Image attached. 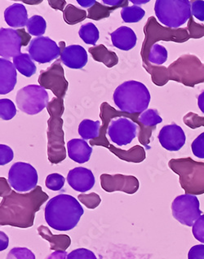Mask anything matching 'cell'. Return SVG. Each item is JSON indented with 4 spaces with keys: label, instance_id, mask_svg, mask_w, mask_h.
I'll return each mask as SVG.
<instances>
[{
    "label": "cell",
    "instance_id": "9a60e30c",
    "mask_svg": "<svg viewBox=\"0 0 204 259\" xmlns=\"http://www.w3.org/2000/svg\"><path fill=\"white\" fill-rule=\"evenodd\" d=\"M158 138L162 148L171 152L179 151L186 141L183 129L175 123L165 125L160 131Z\"/></svg>",
    "mask_w": 204,
    "mask_h": 259
},
{
    "label": "cell",
    "instance_id": "74e56055",
    "mask_svg": "<svg viewBox=\"0 0 204 259\" xmlns=\"http://www.w3.org/2000/svg\"><path fill=\"white\" fill-rule=\"evenodd\" d=\"M191 150L196 157L204 159V132L193 141Z\"/></svg>",
    "mask_w": 204,
    "mask_h": 259
},
{
    "label": "cell",
    "instance_id": "f1b7e54d",
    "mask_svg": "<svg viewBox=\"0 0 204 259\" xmlns=\"http://www.w3.org/2000/svg\"><path fill=\"white\" fill-rule=\"evenodd\" d=\"M78 35L85 44L95 45L99 39L100 33L94 24L87 23L79 28Z\"/></svg>",
    "mask_w": 204,
    "mask_h": 259
},
{
    "label": "cell",
    "instance_id": "d6986e66",
    "mask_svg": "<svg viewBox=\"0 0 204 259\" xmlns=\"http://www.w3.org/2000/svg\"><path fill=\"white\" fill-rule=\"evenodd\" d=\"M17 82V69L7 59H0V94L13 92Z\"/></svg>",
    "mask_w": 204,
    "mask_h": 259
},
{
    "label": "cell",
    "instance_id": "d4e9b609",
    "mask_svg": "<svg viewBox=\"0 0 204 259\" xmlns=\"http://www.w3.org/2000/svg\"><path fill=\"white\" fill-rule=\"evenodd\" d=\"M13 65L17 71L27 77L34 75L37 70L34 61L27 53H21L17 57H13Z\"/></svg>",
    "mask_w": 204,
    "mask_h": 259
},
{
    "label": "cell",
    "instance_id": "484cf974",
    "mask_svg": "<svg viewBox=\"0 0 204 259\" xmlns=\"http://www.w3.org/2000/svg\"><path fill=\"white\" fill-rule=\"evenodd\" d=\"M101 127V122L99 121L83 120L78 125V134L82 137L83 140H95L99 137Z\"/></svg>",
    "mask_w": 204,
    "mask_h": 259
},
{
    "label": "cell",
    "instance_id": "83f0119b",
    "mask_svg": "<svg viewBox=\"0 0 204 259\" xmlns=\"http://www.w3.org/2000/svg\"><path fill=\"white\" fill-rule=\"evenodd\" d=\"M118 9L116 7L106 6L101 5L100 3L96 1V4L88 10V18L93 21H100L110 17L113 11Z\"/></svg>",
    "mask_w": 204,
    "mask_h": 259
},
{
    "label": "cell",
    "instance_id": "8d00e7d4",
    "mask_svg": "<svg viewBox=\"0 0 204 259\" xmlns=\"http://www.w3.org/2000/svg\"><path fill=\"white\" fill-rule=\"evenodd\" d=\"M67 259H97V257L93 251L80 248L70 252L68 254Z\"/></svg>",
    "mask_w": 204,
    "mask_h": 259
},
{
    "label": "cell",
    "instance_id": "ac0fdd59",
    "mask_svg": "<svg viewBox=\"0 0 204 259\" xmlns=\"http://www.w3.org/2000/svg\"><path fill=\"white\" fill-rule=\"evenodd\" d=\"M61 61L70 69H81L87 65L89 57L85 48L80 45H70L61 52Z\"/></svg>",
    "mask_w": 204,
    "mask_h": 259
},
{
    "label": "cell",
    "instance_id": "4fadbf2b",
    "mask_svg": "<svg viewBox=\"0 0 204 259\" xmlns=\"http://www.w3.org/2000/svg\"><path fill=\"white\" fill-rule=\"evenodd\" d=\"M137 124L126 117H118L112 120L108 128V135L112 142L118 146L131 144L137 135Z\"/></svg>",
    "mask_w": 204,
    "mask_h": 259
},
{
    "label": "cell",
    "instance_id": "6da1fadb",
    "mask_svg": "<svg viewBox=\"0 0 204 259\" xmlns=\"http://www.w3.org/2000/svg\"><path fill=\"white\" fill-rule=\"evenodd\" d=\"M0 197V225L19 228L33 227L35 213L49 198L40 186L23 194L10 190Z\"/></svg>",
    "mask_w": 204,
    "mask_h": 259
},
{
    "label": "cell",
    "instance_id": "ab89813d",
    "mask_svg": "<svg viewBox=\"0 0 204 259\" xmlns=\"http://www.w3.org/2000/svg\"><path fill=\"white\" fill-rule=\"evenodd\" d=\"M14 157L13 149L6 144H0V165H5L13 161Z\"/></svg>",
    "mask_w": 204,
    "mask_h": 259
},
{
    "label": "cell",
    "instance_id": "7a4b0ae2",
    "mask_svg": "<svg viewBox=\"0 0 204 259\" xmlns=\"http://www.w3.org/2000/svg\"><path fill=\"white\" fill-rule=\"evenodd\" d=\"M84 213L82 205L74 197L60 194L47 203L45 217L49 227L60 232H66L75 228Z\"/></svg>",
    "mask_w": 204,
    "mask_h": 259
},
{
    "label": "cell",
    "instance_id": "d6a6232c",
    "mask_svg": "<svg viewBox=\"0 0 204 259\" xmlns=\"http://www.w3.org/2000/svg\"><path fill=\"white\" fill-rule=\"evenodd\" d=\"M17 114V109L13 101L9 99L0 100V117L5 121L13 119Z\"/></svg>",
    "mask_w": 204,
    "mask_h": 259
},
{
    "label": "cell",
    "instance_id": "44dd1931",
    "mask_svg": "<svg viewBox=\"0 0 204 259\" xmlns=\"http://www.w3.org/2000/svg\"><path fill=\"white\" fill-rule=\"evenodd\" d=\"M69 157L77 163H85L90 160L93 148L82 139H73L67 143Z\"/></svg>",
    "mask_w": 204,
    "mask_h": 259
},
{
    "label": "cell",
    "instance_id": "5b68a950",
    "mask_svg": "<svg viewBox=\"0 0 204 259\" xmlns=\"http://www.w3.org/2000/svg\"><path fill=\"white\" fill-rule=\"evenodd\" d=\"M144 39L141 47V57L143 61V67L149 66V52L152 47L158 41H173V42H184L190 37L188 35L186 29H170L164 27L158 23L155 17H150L144 27Z\"/></svg>",
    "mask_w": 204,
    "mask_h": 259
},
{
    "label": "cell",
    "instance_id": "52a82bcc",
    "mask_svg": "<svg viewBox=\"0 0 204 259\" xmlns=\"http://www.w3.org/2000/svg\"><path fill=\"white\" fill-rule=\"evenodd\" d=\"M16 102L21 112L28 115H35L49 105V94L41 86L29 85L17 92Z\"/></svg>",
    "mask_w": 204,
    "mask_h": 259
},
{
    "label": "cell",
    "instance_id": "ee69618b",
    "mask_svg": "<svg viewBox=\"0 0 204 259\" xmlns=\"http://www.w3.org/2000/svg\"><path fill=\"white\" fill-rule=\"evenodd\" d=\"M49 4L51 8H53V9L64 12V10H65L64 8L66 5V1H65V0H49Z\"/></svg>",
    "mask_w": 204,
    "mask_h": 259
},
{
    "label": "cell",
    "instance_id": "1f68e13d",
    "mask_svg": "<svg viewBox=\"0 0 204 259\" xmlns=\"http://www.w3.org/2000/svg\"><path fill=\"white\" fill-rule=\"evenodd\" d=\"M168 51L159 44H154L149 54V63L154 66H162L168 60Z\"/></svg>",
    "mask_w": 204,
    "mask_h": 259
},
{
    "label": "cell",
    "instance_id": "f6af8a7d",
    "mask_svg": "<svg viewBox=\"0 0 204 259\" xmlns=\"http://www.w3.org/2000/svg\"><path fill=\"white\" fill-rule=\"evenodd\" d=\"M67 256L66 251H55L49 255L47 259H67Z\"/></svg>",
    "mask_w": 204,
    "mask_h": 259
},
{
    "label": "cell",
    "instance_id": "f546056e",
    "mask_svg": "<svg viewBox=\"0 0 204 259\" xmlns=\"http://www.w3.org/2000/svg\"><path fill=\"white\" fill-rule=\"evenodd\" d=\"M47 23L44 17L35 15L30 17L26 25L27 32L30 35L40 37L46 32Z\"/></svg>",
    "mask_w": 204,
    "mask_h": 259
},
{
    "label": "cell",
    "instance_id": "9c48e42d",
    "mask_svg": "<svg viewBox=\"0 0 204 259\" xmlns=\"http://www.w3.org/2000/svg\"><path fill=\"white\" fill-rule=\"evenodd\" d=\"M31 36L25 29H13L1 28L0 29V56L9 59L21 54V47L30 44Z\"/></svg>",
    "mask_w": 204,
    "mask_h": 259
},
{
    "label": "cell",
    "instance_id": "60d3db41",
    "mask_svg": "<svg viewBox=\"0 0 204 259\" xmlns=\"http://www.w3.org/2000/svg\"><path fill=\"white\" fill-rule=\"evenodd\" d=\"M192 15L197 19L204 21V1L197 0L191 4Z\"/></svg>",
    "mask_w": 204,
    "mask_h": 259
},
{
    "label": "cell",
    "instance_id": "681fc988",
    "mask_svg": "<svg viewBox=\"0 0 204 259\" xmlns=\"http://www.w3.org/2000/svg\"><path fill=\"white\" fill-rule=\"evenodd\" d=\"M131 2L133 3V4H134V5H143V4H147V3H149V0H145V1H135V0H132Z\"/></svg>",
    "mask_w": 204,
    "mask_h": 259
},
{
    "label": "cell",
    "instance_id": "ffe728a7",
    "mask_svg": "<svg viewBox=\"0 0 204 259\" xmlns=\"http://www.w3.org/2000/svg\"><path fill=\"white\" fill-rule=\"evenodd\" d=\"M112 44L122 51H130L137 45V38L133 29L121 26L110 34Z\"/></svg>",
    "mask_w": 204,
    "mask_h": 259
},
{
    "label": "cell",
    "instance_id": "3957f363",
    "mask_svg": "<svg viewBox=\"0 0 204 259\" xmlns=\"http://www.w3.org/2000/svg\"><path fill=\"white\" fill-rule=\"evenodd\" d=\"M49 112L48 120V158L52 164H59L66 158L65 147V133L62 119L65 106L64 100L54 98L49 101L47 106Z\"/></svg>",
    "mask_w": 204,
    "mask_h": 259
},
{
    "label": "cell",
    "instance_id": "e0dca14e",
    "mask_svg": "<svg viewBox=\"0 0 204 259\" xmlns=\"http://www.w3.org/2000/svg\"><path fill=\"white\" fill-rule=\"evenodd\" d=\"M67 181L74 190L80 192L91 190L96 182L92 170L85 167H76L70 170L68 173Z\"/></svg>",
    "mask_w": 204,
    "mask_h": 259
},
{
    "label": "cell",
    "instance_id": "7bdbcfd3",
    "mask_svg": "<svg viewBox=\"0 0 204 259\" xmlns=\"http://www.w3.org/2000/svg\"><path fill=\"white\" fill-rule=\"evenodd\" d=\"M104 4L105 5H107L108 6L110 7H116V8H126V7H129V0H104Z\"/></svg>",
    "mask_w": 204,
    "mask_h": 259
},
{
    "label": "cell",
    "instance_id": "8fae6325",
    "mask_svg": "<svg viewBox=\"0 0 204 259\" xmlns=\"http://www.w3.org/2000/svg\"><path fill=\"white\" fill-rule=\"evenodd\" d=\"M38 180V172L30 164L16 162L9 169V183L16 192H31L37 187Z\"/></svg>",
    "mask_w": 204,
    "mask_h": 259
},
{
    "label": "cell",
    "instance_id": "603a6c76",
    "mask_svg": "<svg viewBox=\"0 0 204 259\" xmlns=\"http://www.w3.org/2000/svg\"><path fill=\"white\" fill-rule=\"evenodd\" d=\"M38 233L42 238L49 241L50 249L55 251H66L71 245V239L67 235H53L49 228L45 226H39Z\"/></svg>",
    "mask_w": 204,
    "mask_h": 259
},
{
    "label": "cell",
    "instance_id": "f35d334b",
    "mask_svg": "<svg viewBox=\"0 0 204 259\" xmlns=\"http://www.w3.org/2000/svg\"><path fill=\"white\" fill-rule=\"evenodd\" d=\"M192 233L196 240L204 244V214L200 216L194 223L192 227Z\"/></svg>",
    "mask_w": 204,
    "mask_h": 259
},
{
    "label": "cell",
    "instance_id": "ba28073f",
    "mask_svg": "<svg viewBox=\"0 0 204 259\" xmlns=\"http://www.w3.org/2000/svg\"><path fill=\"white\" fill-rule=\"evenodd\" d=\"M172 213L180 224L193 227L198 218L202 215L198 197L188 193L178 196L172 203Z\"/></svg>",
    "mask_w": 204,
    "mask_h": 259
},
{
    "label": "cell",
    "instance_id": "c3c4849f",
    "mask_svg": "<svg viewBox=\"0 0 204 259\" xmlns=\"http://www.w3.org/2000/svg\"><path fill=\"white\" fill-rule=\"evenodd\" d=\"M78 3L79 5L84 7V8H89L90 9L96 4V1L95 0H89V1H84V0L80 1V0H78Z\"/></svg>",
    "mask_w": 204,
    "mask_h": 259
},
{
    "label": "cell",
    "instance_id": "bcb514c9",
    "mask_svg": "<svg viewBox=\"0 0 204 259\" xmlns=\"http://www.w3.org/2000/svg\"><path fill=\"white\" fill-rule=\"evenodd\" d=\"M0 234H1V249L0 250L3 251L6 249L7 247L9 245V237L3 232H0Z\"/></svg>",
    "mask_w": 204,
    "mask_h": 259
},
{
    "label": "cell",
    "instance_id": "4dcf8cb0",
    "mask_svg": "<svg viewBox=\"0 0 204 259\" xmlns=\"http://www.w3.org/2000/svg\"><path fill=\"white\" fill-rule=\"evenodd\" d=\"M145 12L141 7L133 5L126 7L121 10V17L126 23H136L141 21L145 16Z\"/></svg>",
    "mask_w": 204,
    "mask_h": 259
},
{
    "label": "cell",
    "instance_id": "7c38bea8",
    "mask_svg": "<svg viewBox=\"0 0 204 259\" xmlns=\"http://www.w3.org/2000/svg\"><path fill=\"white\" fill-rule=\"evenodd\" d=\"M28 51L32 60L39 64L50 63L61 54L59 45L49 37H38L31 40Z\"/></svg>",
    "mask_w": 204,
    "mask_h": 259
},
{
    "label": "cell",
    "instance_id": "277c9868",
    "mask_svg": "<svg viewBox=\"0 0 204 259\" xmlns=\"http://www.w3.org/2000/svg\"><path fill=\"white\" fill-rule=\"evenodd\" d=\"M113 101L122 112L141 114L147 110L150 102V93L142 82L131 80L116 88Z\"/></svg>",
    "mask_w": 204,
    "mask_h": 259
},
{
    "label": "cell",
    "instance_id": "8992f818",
    "mask_svg": "<svg viewBox=\"0 0 204 259\" xmlns=\"http://www.w3.org/2000/svg\"><path fill=\"white\" fill-rule=\"evenodd\" d=\"M154 12L158 21L167 27L178 29L191 18V3L189 0H157Z\"/></svg>",
    "mask_w": 204,
    "mask_h": 259
},
{
    "label": "cell",
    "instance_id": "cb8c5ba5",
    "mask_svg": "<svg viewBox=\"0 0 204 259\" xmlns=\"http://www.w3.org/2000/svg\"><path fill=\"white\" fill-rule=\"evenodd\" d=\"M93 60L97 62L103 63L108 68H112L118 65V57L114 52L108 50L103 44L93 47L89 49Z\"/></svg>",
    "mask_w": 204,
    "mask_h": 259
},
{
    "label": "cell",
    "instance_id": "b9f144b4",
    "mask_svg": "<svg viewBox=\"0 0 204 259\" xmlns=\"http://www.w3.org/2000/svg\"><path fill=\"white\" fill-rule=\"evenodd\" d=\"M188 259H204V245L192 247L188 253Z\"/></svg>",
    "mask_w": 204,
    "mask_h": 259
},
{
    "label": "cell",
    "instance_id": "7402d4cb",
    "mask_svg": "<svg viewBox=\"0 0 204 259\" xmlns=\"http://www.w3.org/2000/svg\"><path fill=\"white\" fill-rule=\"evenodd\" d=\"M5 20L10 27L23 29L29 21L27 10L23 5L14 4L5 9Z\"/></svg>",
    "mask_w": 204,
    "mask_h": 259
},
{
    "label": "cell",
    "instance_id": "30bf717a",
    "mask_svg": "<svg viewBox=\"0 0 204 259\" xmlns=\"http://www.w3.org/2000/svg\"><path fill=\"white\" fill-rule=\"evenodd\" d=\"M61 61V59L57 60L50 67L40 72L38 82L39 86L45 89L52 91L56 98L64 100L69 88V82L65 79V71Z\"/></svg>",
    "mask_w": 204,
    "mask_h": 259
},
{
    "label": "cell",
    "instance_id": "4316f807",
    "mask_svg": "<svg viewBox=\"0 0 204 259\" xmlns=\"http://www.w3.org/2000/svg\"><path fill=\"white\" fill-rule=\"evenodd\" d=\"M63 18L65 23L68 25H76L88 18V12L70 4L65 7L63 12Z\"/></svg>",
    "mask_w": 204,
    "mask_h": 259
},
{
    "label": "cell",
    "instance_id": "e575fe53",
    "mask_svg": "<svg viewBox=\"0 0 204 259\" xmlns=\"http://www.w3.org/2000/svg\"><path fill=\"white\" fill-rule=\"evenodd\" d=\"M78 201L84 204L89 209H94L99 206L101 199L99 195L91 192L89 194H79L78 196Z\"/></svg>",
    "mask_w": 204,
    "mask_h": 259
},
{
    "label": "cell",
    "instance_id": "7dc6e473",
    "mask_svg": "<svg viewBox=\"0 0 204 259\" xmlns=\"http://www.w3.org/2000/svg\"><path fill=\"white\" fill-rule=\"evenodd\" d=\"M198 106L200 110L204 114V92H202L198 97Z\"/></svg>",
    "mask_w": 204,
    "mask_h": 259
},
{
    "label": "cell",
    "instance_id": "836d02e7",
    "mask_svg": "<svg viewBox=\"0 0 204 259\" xmlns=\"http://www.w3.org/2000/svg\"><path fill=\"white\" fill-rule=\"evenodd\" d=\"M65 179L60 174L53 173L47 176L45 185L52 191H59L65 185Z\"/></svg>",
    "mask_w": 204,
    "mask_h": 259
},
{
    "label": "cell",
    "instance_id": "d590c367",
    "mask_svg": "<svg viewBox=\"0 0 204 259\" xmlns=\"http://www.w3.org/2000/svg\"><path fill=\"white\" fill-rule=\"evenodd\" d=\"M6 259H36L35 255L27 248L15 247L9 251Z\"/></svg>",
    "mask_w": 204,
    "mask_h": 259
},
{
    "label": "cell",
    "instance_id": "2e32d148",
    "mask_svg": "<svg viewBox=\"0 0 204 259\" xmlns=\"http://www.w3.org/2000/svg\"><path fill=\"white\" fill-rule=\"evenodd\" d=\"M162 117H160L156 109H147L141 113L139 117L141 127L138 132V140L143 146L148 149H150L149 143L152 133L156 129V125L162 122Z\"/></svg>",
    "mask_w": 204,
    "mask_h": 259
},
{
    "label": "cell",
    "instance_id": "5bb4252c",
    "mask_svg": "<svg viewBox=\"0 0 204 259\" xmlns=\"http://www.w3.org/2000/svg\"><path fill=\"white\" fill-rule=\"evenodd\" d=\"M101 186L105 192H123L127 194H134L139 189V180L133 176L124 175H107L100 176Z\"/></svg>",
    "mask_w": 204,
    "mask_h": 259
}]
</instances>
